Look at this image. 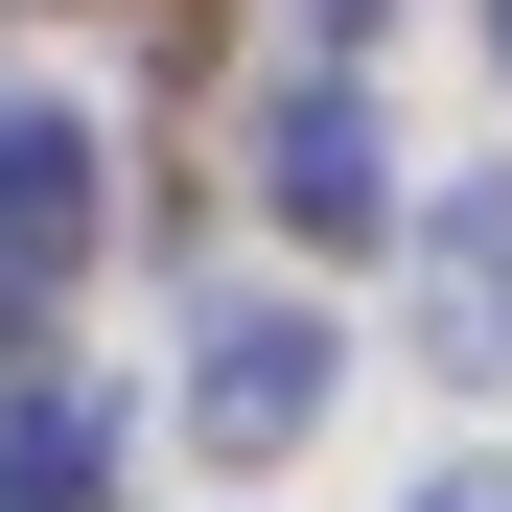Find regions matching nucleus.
<instances>
[{
  "instance_id": "nucleus-7",
  "label": "nucleus",
  "mask_w": 512,
  "mask_h": 512,
  "mask_svg": "<svg viewBox=\"0 0 512 512\" xmlns=\"http://www.w3.org/2000/svg\"><path fill=\"white\" fill-rule=\"evenodd\" d=\"M419 512H512V489H419Z\"/></svg>"
},
{
  "instance_id": "nucleus-1",
  "label": "nucleus",
  "mask_w": 512,
  "mask_h": 512,
  "mask_svg": "<svg viewBox=\"0 0 512 512\" xmlns=\"http://www.w3.org/2000/svg\"><path fill=\"white\" fill-rule=\"evenodd\" d=\"M187 419H210L233 466H280L303 419H326V326H303V303H210V373H187Z\"/></svg>"
},
{
  "instance_id": "nucleus-2",
  "label": "nucleus",
  "mask_w": 512,
  "mask_h": 512,
  "mask_svg": "<svg viewBox=\"0 0 512 512\" xmlns=\"http://www.w3.org/2000/svg\"><path fill=\"white\" fill-rule=\"evenodd\" d=\"M256 187H280V233H373V210H396V163H373V117H350V94H280Z\"/></svg>"
},
{
  "instance_id": "nucleus-3",
  "label": "nucleus",
  "mask_w": 512,
  "mask_h": 512,
  "mask_svg": "<svg viewBox=\"0 0 512 512\" xmlns=\"http://www.w3.org/2000/svg\"><path fill=\"white\" fill-rule=\"evenodd\" d=\"M419 303H443V373H512V163L419 233Z\"/></svg>"
},
{
  "instance_id": "nucleus-8",
  "label": "nucleus",
  "mask_w": 512,
  "mask_h": 512,
  "mask_svg": "<svg viewBox=\"0 0 512 512\" xmlns=\"http://www.w3.org/2000/svg\"><path fill=\"white\" fill-rule=\"evenodd\" d=\"M489 47H512V0H489Z\"/></svg>"
},
{
  "instance_id": "nucleus-5",
  "label": "nucleus",
  "mask_w": 512,
  "mask_h": 512,
  "mask_svg": "<svg viewBox=\"0 0 512 512\" xmlns=\"http://www.w3.org/2000/svg\"><path fill=\"white\" fill-rule=\"evenodd\" d=\"M94 466H117V419H94V396H24V419H0V489H24V512H70Z\"/></svg>"
},
{
  "instance_id": "nucleus-4",
  "label": "nucleus",
  "mask_w": 512,
  "mask_h": 512,
  "mask_svg": "<svg viewBox=\"0 0 512 512\" xmlns=\"http://www.w3.org/2000/svg\"><path fill=\"white\" fill-rule=\"evenodd\" d=\"M0 233H24V256L94 233V140H70V117H0Z\"/></svg>"
},
{
  "instance_id": "nucleus-6",
  "label": "nucleus",
  "mask_w": 512,
  "mask_h": 512,
  "mask_svg": "<svg viewBox=\"0 0 512 512\" xmlns=\"http://www.w3.org/2000/svg\"><path fill=\"white\" fill-rule=\"evenodd\" d=\"M303 24H326V47H350V24H373V0H303Z\"/></svg>"
}]
</instances>
